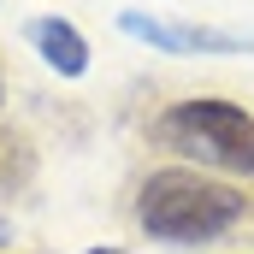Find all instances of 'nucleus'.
<instances>
[{"label": "nucleus", "instance_id": "f257e3e1", "mask_svg": "<svg viewBox=\"0 0 254 254\" xmlns=\"http://www.w3.org/2000/svg\"><path fill=\"white\" fill-rule=\"evenodd\" d=\"M243 207H249V195L231 190V184H219V178H201L190 166H166V172H154L142 190H136V219H142V231L148 237H160V243H213V237H225L237 219H243Z\"/></svg>", "mask_w": 254, "mask_h": 254}, {"label": "nucleus", "instance_id": "f03ea898", "mask_svg": "<svg viewBox=\"0 0 254 254\" xmlns=\"http://www.w3.org/2000/svg\"><path fill=\"white\" fill-rule=\"evenodd\" d=\"M154 136H160L172 154H184V160H201V166L254 178V119L237 101H219V95L178 101L172 113H160Z\"/></svg>", "mask_w": 254, "mask_h": 254}, {"label": "nucleus", "instance_id": "7ed1b4c3", "mask_svg": "<svg viewBox=\"0 0 254 254\" xmlns=\"http://www.w3.org/2000/svg\"><path fill=\"white\" fill-rule=\"evenodd\" d=\"M125 36L160 48V54H237L243 42L237 36H219V30H195V24H166V18H148V12H125L119 18Z\"/></svg>", "mask_w": 254, "mask_h": 254}, {"label": "nucleus", "instance_id": "20e7f679", "mask_svg": "<svg viewBox=\"0 0 254 254\" xmlns=\"http://www.w3.org/2000/svg\"><path fill=\"white\" fill-rule=\"evenodd\" d=\"M30 42H36V54L54 65L60 77H83V71H89V42H83V30L65 24V18H36V24H30Z\"/></svg>", "mask_w": 254, "mask_h": 254}, {"label": "nucleus", "instance_id": "39448f33", "mask_svg": "<svg viewBox=\"0 0 254 254\" xmlns=\"http://www.w3.org/2000/svg\"><path fill=\"white\" fill-rule=\"evenodd\" d=\"M30 142L24 136H12V130H0V190H18L24 178H30Z\"/></svg>", "mask_w": 254, "mask_h": 254}, {"label": "nucleus", "instance_id": "423d86ee", "mask_svg": "<svg viewBox=\"0 0 254 254\" xmlns=\"http://www.w3.org/2000/svg\"><path fill=\"white\" fill-rule=\"evenodd\" d=\"M0 95H6V83H0Z\"/></svg>", "mask_w": 254, "mask_h": 254}]
</instances>
